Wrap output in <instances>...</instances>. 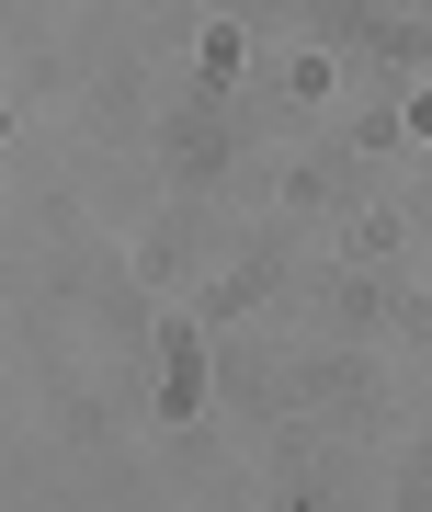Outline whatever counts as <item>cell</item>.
Instances as JSON below:
<instances>
[]
</instances>
